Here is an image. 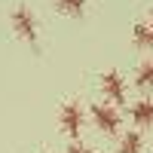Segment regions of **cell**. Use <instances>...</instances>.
Returning <instances> with one entry per match:
<instances>
[{"instance_id":"6","label":"cell","mask_w":153,"mask_h":153,"mask_svg":"<svg viewBox=\"0 0 153 153\" xmlns=\"http://www.w3.org/2000/svg\"><path fill=\"white\" fill-rule=\"evenodd\" d=\"M144 141H141V132H126L123 141H120V153H141Z\"/></svg>"},{"instance_id":"11","label":"cell","mask_w":153,"mask_h":153,"mask_svg":"<svg viewBox=\"0 0 153 153\" xmlns=\"http://www.w3.org/2000/svg\"><path fill=\"white\" fill-rule=\"evenodd\" d=\"M147 28H150V40H153V12H150V19H147Z\"/></svg>"},{"instance_id":"5","label":"cell","mask_w":153,"mask_h":153,"mask_svg":"<svg viewBox=\"0 0 153 153\" xmlns=\"http://www.w3.org/2000/svg\"><path fill=\"white\" fill-rule=\"evenodd\" d=\"M132 120H135L138 126H150V123H153V101H150V98L135 101V104H132Z\"/></svg>"},{"instance_id":"7","label":"cell","mask_w":153,"mask_h":153,"mask_svg":"<svg viewBox=\"0 0 153 153\" xmlns=\"http://www.w3.org/2000/svg\"><path fill=\"white\" fill-rule=\"evenodd\" d=\"M135 83L141 86V89H150V86H153V58H147V61H141V65H138Z\"/></svg>"},{"instance_id":"3","label":"cell","mask_w":153,"mask_h":153,"mask_svg":"<svg viewBox=\"0 0 153 153\" xmlns=\"http://www.w3.org/2000/svg\"><path fill=\"white\" fill-rule=\"evenodd\" d=\"M61 129H65L71 138L80 135V129H83V110H80L76 101H68V104L61 107Z\"/></svg>"},{"instance_id":"8","label":"cell","mask_w":153,"mask_h":153,"mask_svg":"<svg viewBox=\"0 0 153 153\" xmlns=\"http://www.w3.org/2000/svg\"><path fill=\"white\" fill-rule=\"evenodd\" d=\"M132 40H135V46H141V49H153V40H150V28H147V22H138V25H135Z\"/></svg>"},{"instance_id":"9","label":"cell","mask_w":153,"mask_h":153,"mask_svg":"<svg viewBox=\"0 0 153 153\" xmlns=\"http://www.w3.org/2000/svg\"><path fill=\"white\" fill-rule=\"evenodd\" d=\"M55 3L71 16H83V9H86V0H55Z\"/></svg>"},{"instance_id":"1","label":"cell","mask_w":153,"mask_h":153,"mask_svg":"<svg viewBox=\"0 0 153 153\" xmlns=\"http://www.w3.org/2000/svg\"><path fill=\"white\" fill-rule=\"evenodd\" d=\"M92 120H95V126L101 132H117L120 129V113H117V107L113 104H92Z\"/></svg>"},{"instance_id":"2","label":"cell","mask_w":153,"mask_h":153,"mask_svg":"<svg viewBox=\"0 0 153 153\" xmlns=\"http://www.w3.org/2000/svg\"><path fill=\"white\" fill-rule=\"evenodd\" d=\"M12 28L19 31V37H25V40H37V19L31 16L28 6H19L16 12H12Z\"/></svg>"},{"instance_id":"4","label":"cell","mask_w":153,"mask_h":153,"mask_svg":"<svg viewBox=\"0 0 153 153\" xmlns=\"http://www.w3.org/2000/svg\"><path fill=\"white\" fill-rule=\"evenodd\" d=\"M101 89H104V95H107L110 101H117V104H123V101H126V83H123L120 71L101 74Z\"/></svg>"},{"instance_id":"10","label":"cell","mask_w":153,"mask_h":153,"mask_svg":"<svg viewBox=\"0 0 153 153\" xmlns=\"http://www.w3.org/2000/svg\"><path fill=\"white\" fill-rule=\"evenodd\" d=\"M68 153H92V150L83 147V144H71V150H68Z\"/></svg>"}]
</instances>
